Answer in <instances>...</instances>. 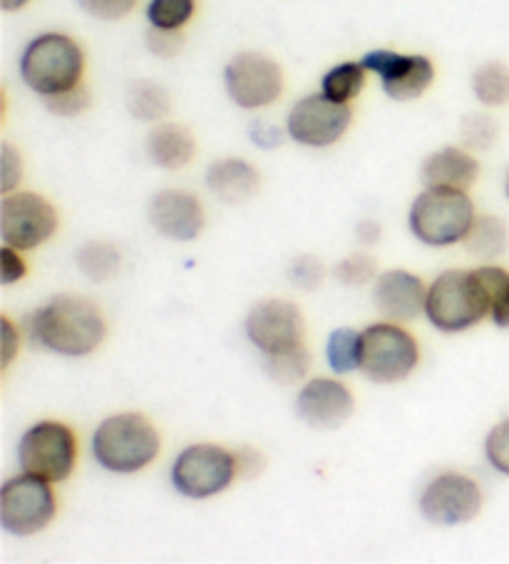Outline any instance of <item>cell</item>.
<instances>
[{
	"label": "cell",
	"instance_id": "cell-40",
	"mask_svg": "<svg viewBox=\"0 0 509 564\" xmlns=\"http://www.w3.org/2000/svg\"><path fill=\"white\" fill-rule=\"evenodd\" d=\"M234 458H237L239 478H243V480L259 478V475L267 470V458H263V453L259 451V447L241 445L239 451H234Z\"/></svg>",
	"mask_w": 509,
	"mask_h": 564
},
{
	"label": "cell",
	"instance_id": "cell-10",
	"mask_svg": "<svg viewBox=\"0 0 509 564\" xmlns=\"http://www.w3.org/2000/svg\"><path fill=\"white\" fill-rule=\"evenodd\" d=\"M350 124H354V107L333 102L323 93L299 97L283 120L289 140L311 150H326L338 144L346 138Z\"/></svg>",
	"mask_w": 509,
	"mask_h": 564
},
{
	"label": "cell",
	"instance_id": "cell-43",
	"mask_svg": "<svg viewBox=\"0 0 509 564\" xmlns=\"http://www.w3.org/2000/svg\"><path fill=\"white\" fill-rule=\"evenodd\" d=\"M356 239H358V245H364L366 249L376 247L378 241H380V224H378V221H373V219H364V221H358V227H356Z\"/></svg>",
	"mask_w": 509,
	"mask_h": 564
},
{
	"label": "cell",
	"instance_id": "cell-32",
	"mask_svg": "<svg viewBox=\"0 0 509 564\" xmlns=\"http://www.w3.org/2000/svg\"><path fill=\"white\" fill-rule=\"evenodd\" d=\"M333 276L348 289H360L378 279V261L366 254V251H356V254H348L338 261L336 269H333Z\"/></svg>",
	"mask_w": 509,
	"mask_h": 564
},
{
	"label": "cell",
	"instance_id": "cell-28",
	"mask_svg": "<svg viewBox=\"0 0 509 564\" xmlns=\"http://www.w3.org/2000/svg\"><path fill=\"white\" fill-rule=\"evenodd\" d=\"M459 144L467 148L469 152L483 154L497 148L499 142V122L495 115L489 112H467L463 120H459Z\"/></svg>",
	"mask_w": 509,
	"mask_h": 564
},
{
	"label": "cell",
	"instance_id": "cell-26",
	"mask_svg": "<svg viewBox=\"0 0 509 564\" xmlns=\"http://www.w3.org/2000/svg\"><path fill=\"white\" fill-rule=\"evenodd\" d=\"M75 264L80 274L90 281H110L122 269V249L115 247L112 241H87L77 249Z\"/></svg>",
	"mask_w": 509,
	"mask_h": 564
},
{
	"label": "cell",
	"instance_id": "cell-15",
	"mask_svg": "<svg viewBox=\"0 0 509 564\" xmlns=\"http://www.w3.org/2000/svg\"><path fill=\"white\" fill-rule=\"evenodd\" d=\"M243 330L261 356H271L303 344L306 321L293 301L263 299L257 306H251L247 321H243Z\"/></svg>",
	"mask_w": 509,
	"mask_h": 564
},
{
	"label": "cell",
	"instance_id": "cell-5",
	"mask_svg": "<svg viewBox=\"0 0 509 564\" xmlns=\"http://www.w3.org/2000/svg\"><path fill=\"white\" fill-rule=\"evenodd\" d=\"M475 217V204L467 192L425 187L410 204L408 224L423 245L453 247L463 245Z\"/></svg>",
	"mask_w": 509,
	"mask_h": 564
},
{
	"label": "cell",
	"instance_id": "cell-13",
	"mask_svg": "<svg viewBox=\"0 0 509 564\" xmlns=\"http://www.w3.org/2000/svg\"><path fill=\"white\" fill-rule=\"evenodd\" d=\"M360 63L378 77L380 90L393 102L420 100L437 77V67L423 53H400L390 47H373L364 53Z\"/></svg>",
	"mask_w": 509,
	"mask_h": 564
},
{
	"label": "cell",
	"instance_id": "cell-41",
	"mask_svg": "<svg viewBox=\"0 0 509 564\" xmlns=\"http://www.w3.org/2000/svg\"><path fill=\"white\" fill-rule=\"evenodd\" d=\"M0 261H3V274H0V284L11 286V284H15V281L25 279L28 264H25V259L21 257V251L3 245V249H0Z\"/></svg>",
	"mask_w": 509,
	"mask_h": 564
},
{
	"label": "cell",
	"instance_id": "cell-6",
	"mask_svg": "<svg viewBox=\"0 0 509 564\" xmlns=\"http://www.w3.org/2000/svg\"><path fill=\"white\" fill-rule=\"evenodd\" d=\"M420 364V346L410 330L396 321H378L360 330L358 371L373 383H400Z\"/></svg>",
	"mask_w": 509,
	"mask_h": 564
},
{
	"label": "cell",
	"instance_id": "cell-2",
	"mask_svg": "<svg viewBox=\"0 0 509 564\" xmlns=\"http://www.w3.org/2000/svg\"><path fill=\"white\" fill-rule=\"evenodd\" d=\"M85 51L73 35L45 31L25 43L18 73L28 90L51 97L85 83Z\"/></svg>",
	"mask_w": 509,
	"mask_h": 564
},
{
	"label": "cell",
	"instance_id": "cell-18",
	"mask_svg": "<svg viewBox=\"0 0 509 564\" xmlns=\"http://www.w3.org/2000/svg\"><path fill=\"white\" fill-rule=\"evenodd\" d=\"M373 301L380 314L396 324H410L425 314V281L405 269H390L373 281Z\"/></svg>",
	"mask_w": 509,
	"mask_h": 564
},
{
	"label": "cell",
	"instance_id": "cell-20",
	"mask_svg": "<svg viewBox=\"0 0 509 564\" xmlns=\"http://www.w3.org/2000/svg\"><path fill=\"white\" fill-rule=\"evenodd\" d=\"M204 182L219 202L239 207V204H247L259 194L261 172L243 158H221L209 164Z\"/></svg>",
	"mask_w": 509,
	"mask_h": 564
},
{
	"label": "cell",
	"instance_id": "cell-35",
	"mask_svg": "<svg viewBox=\"0 0 509 564\" xmlns=\"http://www.w3.org/2000/svg\"><path fill=\"white\" fill-rule=\"evenodd\" d=\"M75 3L85 15H90L93 21L100 23L124 21L137 8V0H75Z\"/></svg>",
	"mask_w": 509,
	"mask_h": 564
},
{
	"label": "cell",
	"instance_id": "cell-31",
	"mask_svg": "<svg viewBox=\"0 0 509 564\" xmlns=\"http://www.w3.org/2000/svg\"><path fill=\"white\" fill-rule=\"evenodd\" d=\"M489 299V318L497 328H509V271L485 264L475 269Z\"/></svg>",
	"mask_w": 509,
	"mask_h": 564
},
{
	"label": "cell",
	"instance_id": "cell-16",
	"mask_svg": "<svg viewBox=\"0 0 509 564\" xmlns=\"http://www.w3.org/2000/svg\"><path fill=\"white\" fill-rule=\"evenodd\" d=\"M356 411V398L338 378H313L296 395V415L313 431H336Z\"/></svg>",
	"mask_w": 509,
	"mask_h": 564
},
{
	"label": "cell",
	"instance_id": "cell-23",
	"mask_svg": "<svg viewBox=\"0 0 509 564\" xmlns=\"http://www.w3.org/2000/svg\"><path fill=\"white\" fill-rule=\"evenodd\" d=\"M463 245L469 257L487 261L489 264V261L502 257L509 247L507 224L499 217H495V214H477Z\"/></svg>",
	"mask_w": 509,
	"mask_h": 564
},
{
	"label": "cell",
	"instance_id": "cell-1",
	"mask_svg": "<svg viewBox=\"0 0 509 564\" xmlns=\"http://www.w3.org/2000/svg\"><path fill=\"white\" fill-rule=\"evenodd\" d=\"M28 336L41 348L65 358H85L100 348L107 324L95 301L75 294L53 296L25 321Z\"/></svg>",
	"mask_w": 509,
	"mask_h": 564
},
{
	"label": "cell",
	"instance_id": "cell-36",
	"mask_svg": "<svg viewBox=\"0 0 509 564\" xmlns=\"http://www.w3.org/2000/svg\"><path fill=\"white\" fill-rule=\"evenodd\" d=\"M323 276H326V269L313 254H301L289 267V281L301 291H316L323 284Z\"/></svg>",
	"mask_w": 509,
	"mask_h": 564
},
{
	"label": "cell",
	"instance_id": "cell-8",
	"mask_svg": "<svg viewBox=\"0 0 509 564\" xmlns=\"http://www.w3.org/2000/svg\"><path fill=\"white\" fill-rule=\"evenodd\" d=\"M18 465L47 482L71 478L77 465V437L67 423L41 421L28 427L18 443Z\"/></svg>",
	"mask_w": 509,
	"mask_h": 564
},
{
	"label": "cell",
	"instance_id": "cell-42",
	"mask_svg": "<svg viewBox=\"0 0 509 564\" xmlns=\"http://www.w3.org/2000/svg\"><path fill=\"white\" fill-rule=\"evenodd\" d=\"M3 371H8L13 364V358L21 354V334H18L15 324L8 316H3Z\"/></svg>",
	"mask_w": 509,
	"mask_h": 564
},
{
	"label": "cell",
	"instance_id": "cell-17",
	"mask_svg": "<svg viewBox=\"0 0 509 564\" xmlns=\"http://www.w3.org/2000/svg\"><path fill=\"white\" fill-rule=\"evenodd\" d=\"M152 229L170 241H194L204 229V204L187 189L156 192L147 209Z\"/></svg>",
	"mask_w": 509,
	"mask_h": 564
},
{
	"label": "cell",
	"instance_id": "cell-30",
	"mask_svg": "<svg viewBox=\"0 0 509 564\" xmlns=\"http://www.w3.org/2000/svg\"><path fill=\"white\" fill-rule=\"evenodd\" d=\"M197 15V0H147L144 18L150 28L184 31Z\"/></svg>",
	"mask_w": 509,
	"mask_h": 564
},
{
	"label": "cell",
	"instance_id": "cell-34",
	"mask_svg": "<svg viewBox=\"0 0 509 564\" xmlns=\"http://www.w3.org/2000/svg\"><path fill=\"white\" fill-rule=\"evenodd\" d=\"M184 45H187V35L184 31H164V28H147L144 47L147 53L160 57V61H172L177 57Z\"/></svg>",
	"mask_w": 509,
	"mask_h": 564
},
{
	"label": "cell",
	"instance_id": "cell-39",
	"mask_svg": "<svg viewBox=\"0 0 509 564\" xmlns=\"http://www.w3.org/2000/svg\"><path fill=\"white\" fill-rule=\"evenodd\" d=\"M23 180V154L11 142L0 144V187L3 194L15 192Z\"/></svg>",
	"mask_w": 509,
	"mask_h": 564
},
{
	"label": "cell",
	"instance_id": "cell-14",
	"mask_svg": "<svg viewBox=\"0 0 509 564\" xmlns=\"http://www.w3.org/2000/svg\"><path fill=\"white\" fill-rule=\"evenodd\" d=\"M420 514L437 528L473 522L483 510V488L463 473H440L420 492Z\"/></svg>",
	"mask_w": 509,
	"mask_h": 564
},
{
	"label": "cell",
	"instance_id": "cell-4",
	"mask_svg": "<svg viewBox=\"0 0 509 564\" xmlns=\"http://www.w3.org/2000/svg\"><path fill=\"white\" fill-rule=\"evenodd\" d=\"M425 316L440 334H463L489 316L487 289L477 271L450 269L427 286Z\"/></svg>",
	"mask_w": 509,
	"mask_h": 564
},
{
	"label": "cell",
	"instance_id": "cell-27",
	"mask_svg": "<svg viewBox=\"0 0 509 564\" xmlns=\"http://www.w3.org/2000/svg\"><path fill=\"white\" fill-rule=\"evenodd\" d=\"M308 368H311V354L306 344L286 348V351L281 354L263 356V371H267V376L273 383H281V386L299 383L301 378H306Z\"/></svg>",
	"mask_w": 509,
	"mask_h": 564
},
{
	"label": "cell",
	"instance_id": "cell-45",
	"mask_svg": "<svg viewBox=\"0 0 509 564\" xmlns=\"http://www.w3.org/2000/svg\"><path fill=\"white\" fill-rule=\"evenodd\" d=\"M505 194H507V199H509V167L505 172Z\"/></svg>",
	"mask_w": 509,
	"mask_h": 564
},
{
	"label": "cell",
	"instance_id": "cell-44",
	"mask_svg": "<svg viewBox=\"0 0 509 564\" xmlns=\"http://www.w3.org/2000/svg\"><path fill=\"white\" fill-rule=\"evenodd\" d=\"M33 0H0V8H3L6 13H18L23 11V8L31 6Z\"/></svg>",
	"mask_w": 509,
	"mask_h": 564
},
{
	"label": "cell",
	"instance_id": "cell-9",
	"mask_svg": "<svg viewBox=\"0 0 509 564\" xmlns=\"http://www.w3.org/2000/svg\"><path fill=\"white\" fill-rule=\"evenodd\" d=\"M237 478L234 453L214 443L184 447L172 463L174 490L189 500H209L214 495H221Z\"/></svg>",
	"mask_w": 509,
	"mask_h": 564
},
{
	"label": "cell",
	"instance_id": "cell-37",
	"mask_svg": "<svg viewBox=\"0 0 509 564\" xmlns=\"http://www.w3.org/2000/svg\"><path fill=\"white\" fill-rule=\"evenodd\" d=\"M485 458L497 473H502L509 478V417H505L502 423H497L492 431L487 433Z\"/></svg>",
	"mask_w": 509,
	"mask_h": 564
},
{
	"label": "cell",
	"instance_id": "cell-24",
	"mask_svg": "<svg viewBox=\"0 0 509 564\" xmlns=\"http://www.w3.org/2000/svg\"><path fill=\"white\" fill-rule=\"evenodd\" d=\"M368 70L360 61H340L331 65L326 73L321 75L318 93H323L333 102H346L350 105L366 90Z\"/></svg>",
	"mask_w": 509,
	"mask_h": 564
},
{
	"label": "cell",
	"instance_id": "cell-7",
	"mask_svg": "<svg viewBox=\"0 0 509 564\" xmlns=\"http://www.w3.org/2000/svg\"><path fill=\"white\" fill-rule=\"evenodd\" d=\"M224 90L239 110H267L283 95L286 75L279 61L259 51H241L231 55L221 73Z\"/></svg>",
	"mask_w": 509,
	"mask_h": 564
},
{
	"label": "cell",
	"instance_id": "cell-19",
	"mask_svg": "<svg viewBox=\"0 0 509 564\" xmlns=\"http://www.w3.org/2000/svg\"><path fill=\"white\" fill-rule=\"evenodd\" d=\"M479 160L463 144H445L420 164V184L433 189L469 192L479 180Z\"/></svg>",
	"mask_w": 509,
	"mask_h": 564
},
{
	"label": "cell",
	"instance_id": "cell-33",
	"mask_svg": "<svg viewBox=\"0 0 509 564\" xmlns=\"http://www.w3.org/2000/svg\"><path fill=\"white\" fill-rule=\"evenodd\" d=\"M43 105L47 112L55 115V118H65V120L80 118V115H85L93 107V93L90 87L80 83L65 93L43 97Z\"/></svg>",
	"mask_w": 509,
	"mask_h": 564
},
{
	"label": "cell",
	"instance_id": "cell-25",
	"mask_svg": "<svg viewBox=\"0 0 509 564\" xmlns=\"http://www.w3.org/2000/svg\"><path fill=\"white\" fill-rule=\"evenodd\" d=\"M469 90L485 110L509 105V65L502 61L479 63L469 75Z\"/></svg>",
	"mask_w": 509,
	"mask_h": 564
},
{
	"label": "cell",
	"instance_id": "cell-3",
	"mask_svg": "<svg viewBox=\"0 0 509 564\" xmlns=\"http://www.w3.org/2000/svg\"><path fill=\"white\" fill-rule=\"evenodd\" d=\"M162 437L142 413H117L105 417L93 435V455L100 468L132 475L152 465L160 455Z\"/></svg>",
	"mask_w": 509,
	"mask_h": 564
},
{
	"label": "cell",
	"instance_id": "cell-38",
	"mask_svg": "<svg viewBox=\"0 0 509 564\" xmlns=\"http://www.w3.org/2000/svg\"><path fill=\"white\" fill-rule=\"evenodd\" d=\"M249 140H251V144L257 150L273 152V150H279L281 144L289 140V134H286V128H279L277 122L257 118V120L249 122Z\"/></svg>",
	"mask_w": 509,
	"mask_h": 564
},
{
	"label": "cell",
	"instance_id": "cell-11",
	"mask_svg": "<svg viewBox=\"0 0 509 564\" xmlns=\"http://www.w3.org/2000/svg\"><path fill=\"white\" fill-rule=\"evenodd\" d=\"M51 485L53 482L28 473L3 482V488H0V524L8 534L31 538L53 522L57 500Z\"/></svg>",
	"mask_w": 509,
	"mask_h": 564
},
{
	"label": "cell",
	"instance_id": "cell-22",
	"mask_svg": "<svg viewBox=\"0 0 509 564\" xmlns=\"http://www.w3.org/2000/svg\"><path fill=\"white\" fill-rule=\"evenodd\" d=\"M124 105H127V112H130L137 122H144V124L164 122L172 112L170 90L160 83L147 80V77L134 80L130 87H127Z\"/></svg>",
	"mask_w": 509,
	"mask_h": 564
},
{
	"label": "cell",
	"instance_id": "cell-12",
	"mask_svg": "<svg viewBox=\"0 0 509 564\" xmlns=\"http://www.w3.org/2000/svg\"><path fill=\"white\" fill-rule=\"evenodd\" d=\"M57 224H61L57 209L43 194L23 189L3 194V202H0V237H3L6 247H13L18 251L37 249L53 239Z\"/></svg>",
	"mask_w": 509,
	"mask_h": 564
},
{
	"label": "cell",
	"instance_id": "cell-21",
	"mask_svg": "<svg viewBox=\"0 0 509 564\" xmlns=\"http://www.w3.org/2000/svg\"><path fill=\"white\" fill-rule=\"evenodd\" d=\"M144 152L154 167L180 172L197 158V140L189 128L180 122H156L144 140Z\"/></svg>",
	"mask_w": 509,
	"mask_h": 564
},
{
	"label": "cell",
	"instance_id": "cell-29",
	"mask_svg": "<svg viewBox=\"0 0 509 564\" xmlns=\"http://www.w3.org/2000/svg\"><path fill=\"white\" fill-rule=\"evenodd\" d=\"M326 361L333 373L346 376L360 366V330L336 328L326 341Z\"/></svg>",
	"mask_w": 509,
	"mask_h": 564
}]
</instances>
